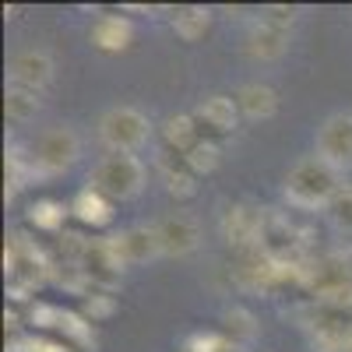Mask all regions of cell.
Wrapping results in <instances>:
<instances>
[{
    "label": "cell",
    "mask_w": 352,
    "mask_h": 352,
    "mask_svg": "<svg viewBox=\"0 0 352 352\" xmlns=\"http://www.w3.org/2000/svg\"><path fill=\"white\" fill-rule=\"evenodd\" d=\"M342 190V173H335L328 162H320L317 155L300 159L285 173L282 194L296 212H328V204Z\"/></svg>",
    "instance_id": "6da1fadb"
},
{
    "label": "cell",
    "mask_w": 352,
    "mask_h": 352,
    "mask_svg": "<svg viewBox=\"0 0 352 352\" xmlns=\"http://www.w3.org/2000/svg\"><path fill=\"white\" fill-rule=\"evenodd\" d=\"M99 141L109 155H134L152 141V120L138 106H113L99 116Z\"/></svg>",
    "instance_id": "7a4b0ae2"
},
{
    "label": "cell",
    "mask_w": 352,
    "mask_h": 352,
    "mask_svg": "<svg viewBox=\"0 0 352 352\" xmlns=\"http://www.w3.org/2000/svg\"><path fill=\"white\" fill-rule=\"evenodd\" d=\"M144 176L148 173H144V162L138 155H106L96 162L88 187H96L102 197L120 204V201H134L144 190Z\"/></svg>",
    "instance_id": "3957f363"
},
{
    "label": "cell",
    "mask_w": 352,
    "mask_h": 352,
    "mask_svg": "<svg viewBox=\"0 0 352 352\" xmlns=\"http://www.w3.org/2000/svg\"><path fill=\"white\" fill-rule=\"evenodd\" d=\"M81 155V138L74 127H50L36 138L32 144V176H39V180H50V176H60L67 173Z\"/></svg>",
    "instance_id": "277c9868"
},
{
    "label": "cell",
    "mask_w": 352,
    "mask_h": 352,
    "mask_svg": "<svg viewBox=\"0 0 352 352\" xmlns=\"http://www.w3.org/2000/svg\"><path fill=\"white\" fill-rule=\"evenodd\" d=\"M257 250L272 261L282 264H300V250H303V232L289 222V215L264 208V226H261V240Z\"/></svg>",
    "instance_id": "5b68a950"
},
{
    "label": "cell",
    "mask_w": 352,
    "mask_h": 352,
    "mask_svg": "<svg viewBox=\"0 0 352 352\" xmlns=\"http://www.w3.org/2000/svg\"><path fill=\"white\" fill-rule=\"evenodd\" d=\"M320 162H328L335 173L352 169V113H331L317 127V152Z\"/></svg>",
    "instance_id": "8992f818"
},
{
    "label": "cell",
    "mask_w": 352,
    "mask_h": 352,
    "mask_svg": "<svg viewBox=\"0 0 352 352\" xmlns=\"http://www.w3.org/2000/svg\"><path fill=\"white\" fill-rule=\"evenodd\" d=\"M81 268H85L88 282H92V289H109L113 292V285L124 278L127 264H124L120 250H116V240L113 236H102V240H88Z\"/></svg>",
    "instance_id": "52a82bcc"
},
{
    "label": "cell",
    "mask_w": 352,
    "mask_h": 352,
    "mask_svg": "<svg viewBox=\"0 0 352 352\" xmlns=\"http://www.w3.org/2000/svg\"><path fill=\"white\" fill-rule=\"evenodd\" d=\"M261 226H264V208H254V204H229L219 219L222 240L236 250H257Z\"/></svg>",
    "instance_id": "ba28073f"
},
{
    "label": "cell",
    "mask_w": 352,
    "mask_h": 352,
    "mask_svg": "<svg viewBox=\"0 0 352 352\" xmlns=\"http://www.w3.org/2000/svg\"><path fill=\"white\" fill-rule=\"evenodd\" d=\"M53 81V56L46 50H21L8 60V88H25V92H43Z\"/></svg>",
    "instance_id": "9c48e42d"
},
{
    "label": "cell",
    "mask_w": 352,
    "mask_h": 352,
    "mask_svg": "<svg viewBox=\"0 0 352 352\" xmlns=\"http://www.w3.org/2000/svg\"><path fill=\"white\" fill-rule=\"evenodd\" d=\"M155 229H159L162 257H187V254H194L201 247V226L187 212H173V215L159 219Z\"/></svg>",
    "instance_id": "30bf717a"
},
{
    "label": "cell",
    "mask_w": 352,
    "mask_h": 352,
    "mask_svg": "<svg viewBox=\"0 0 352 352\" xmlns=\"http://www.w3.org/2000/svg\"><path fill=\"white\" fill-rule=\"evenodd\" d=\"M116 250H120L124 264H144V261H155L162 257V243H159V229L155 226H131L124 232H116Z\"/></svg>",
    "instance_id": "8fae6325"
},
{
    "label": "cell",
    "mask_w": 352,
    "mask_h": 352,
    "mask_svg": "<svg viewBox=\"0 0 352 352\" xmlns=\"http://www.w3.org/2000/svg\"><path fill=\"white\" fill-rule=\"evenodd\" d=\"M194 120L201 127H208L212 134H232L240 127V106L232 96H208V99L197 102Z\"/></svg>",
    "instance_id": "7c38bea8"
},
{
    "label": "cell",
    "mask_w": 352,
    "mask_h": 352,
    "mask_svg": "<svg viewBox=\"0 0 352 352\" xmlns=\"http://www.w3.org/2000/svg\"><path fill=\"white\" fill-rule=\"evenodd\" d=\"M285 50H289V32L272 28V25H264V21H254L247 39H243V53L250 56V60H261V64L278 60Z\"/></svg>",
    "instance_id": "4fadbf2b"
},
{
    "label": "cell",
    "mask_w": 352,
    "mask_h": 352,
    "mask_svg": "<svg viewBox=\"0 0 352 352\" xmlns=\"http://www.w3.org/2000/svg\"><path fill=\"white\" fill-rule=\"evenodd\" d=\"M236 106H240V116L247 120H272L278 113V92L272 85H261V81H247L236 88Z\"/></svg>",
    "instance_id": "5bb4252c"
},
{
    "label": "cell",
    "mask_w": 352,
    "mask_h": 352,
    "mask_svg": "<svg viewBox=\"0 0 352 352\" xmlns=\"http://www.w3.org/2000/svg\"><path fill=\"white\" fill-rule=\"evenodd\" d=\"M131 39H134V28L120 14H102L92 25V46L102 50V53H120V50L131 46Z\"/></svg>",
    "instance_id": "9a60e30c"
},
{
    "label": "cell",
    "mask_w": 352,
    "mask_h": 352,
    "mask_svg": "<svg viewBox=\"0 0 352 352\" xmlns=\"http://www.w3.org/2000/svg\"><path fill=\"white\" fill-rule=\"evenodd\" d=\"M71 215L85 226H92V229H102L113 222V201L102 197L96 187H85L78 190V197L71 201Z\"/></svg>",
    "instance_id": "2e32d148"
},
{
    "label": "cell",
    "mask_w": 352,
    "mask_h": 352,
    "mask_svg": "<svg viewBox=\"0 0 352 352\" xmlns=\"http://www.w3.org/2000/svg\"><path fill=\"white\" fill-rule=\"evenodd\" d=\"M162 138H166V148L176 152V155H187L194 144L201 141V127L194 120V113H173L166 127H162Z\"/></svg>",
    "instance_id": "e0dca14e"
},
{
    "label": "cell",
    "mask_w": 352,
    "mask_h": 352,
    "mask_svg": "<svg viewBox=\"0 0 352 352\" xmlns=\"http://www.w3.org/2000/svg\"><path fill=\"white\" fill-rule=\"evenodd\" d=\"M222 324H226V338L232 342V345H250V342H257V335H261V328H257V317L247 310V307H229L226 314H222Z\"/></svg>",
    "instance_id": "ac0fdd59"
},
{
    "label": "cell",
    "mask_w": 352,
    "mask_h": 352,
    "mask_svg": "<svg viewBox=\"0 0 352 352\" xmlns=\"http://www.w3.org/2000/svg\"><path fill=\"white\" fill-rule=\"evenodd\" d=\"M4 197L14 201V194L25 187V180H32V159L25 155V148H18V144H11V148L4 152Z\"/></svg>",
    "instance_id": "d6986e66"
},
{
    "label": "cell",
    "mask_w": 352,
    "mask_h": 352,
    "mask_svg": "<svg viewBox=\"0 0 352 352\" xmlns=\"http://www.w3.org/2000/svg\"><path fill=\"white\" fill-rule=\"evenodd\" d=\"M208 25H212V11L208 8H180L173 14V28H176V36H180L184 43H197L204 32H208Z\"/></svg>",
    "instance_id": "ffe728a7"
},
{
    "label": "cell",
    "mask_w": 352,
    "mask_h": 352,
    "mask_svg": "<svg viewBox=\"0 0 352 352\" xmlns=\"http://www.w3.org/2000/svg\"><path fill=\"white\" fill-rule=\"evenodd\" d=\"M67 215H71V208H64V204L53 201V197H43L28 208V222H32L36 229H43V232H56V236H60Z\"/></svg>",
    "instance_id": "44dd1931"
},
{
    "label": "cell",
    "mask_w": 352,
    "mask_h": 352,
    "mask_svg": "<svg viewBox=\"0 0 352 352\" xmlns=\"http://www.w3.org/2000/svg\"><path fill=\"white\" fill-rule=\"evenodd\" d=\"M36 113H39L36 92H25V88H8L4 92V116L11 124H28V120H36Z\"/></svg>",
    "instance_id": "7402d4cb"
},
{
    "label": "cell",
    "mask_w": 352,
    "mask_h": 352,
    "mask_svg": "<svg viewBox=\"0 0 352 352\" xmlns=\"http://www.w3.org/2000/svg\"><path fill=\"white\" fill-rule=\"evenodd\" d=\"M219 144L212 141V138H201L194 148L184 155V162H187V169L194 173V176H204V173H212L215 166H219Z\"/></svg>",
    "instance_id": "603a6c76"
},
{
    "label": "cell",
    "mask_w": 352,
    "mask_h": 352,
    "mask_svg": "<svg viewBox=\"0 0 352 352\" xmlns=\"http://www.w3.org/2000/svg\"><path fill=\"white\" fill-rule=\"evenodd\" d=\"M60 331H64L78 349H92V345H96V328H92V320H88L85 314L64 310V317H60Z\"/></svg>",
    "instance_id": "cb8c5ba5"
},
{
    "label": "cell",
    "mask_w": 352,
    "mask_h": 352,
    "mask_svg": "<svg viewBox=\"0 0 352 352\" xmlns=\"http://www.w3.org/2000/svg\"><path fill=\"white\" fill-rule=\"evenodd\" d=\"M324 219L331 222V229H338V232H352V187H342V190L335 194V201L328 204Z\"/></svg>",
    "instance_id": "d4e9b609"
},
{
    "label": "cell",
    "mask_w": 352,
    "mask_h": 352,
    "mask_svg": "<svg viewBox=\"0 0 352 352\" xmlns=\"http://www.w3.org/2000/svg\"><path fill=\"white\" fill-rule=\"evenodd\" d=\"M81 314H85L88 320H92V324H96V320L113 317V314H116V300H113V292H109V289H92V292L85 296V303H81Z\"/></svg>",
    "instance_id": "484cf974"
},
{
    "label": "cell",
    "mask_w": 352,
    "mask_h": 352,
    "mask_svg": "<svg viewBox=\"0 0 352 352\" xmlns=\"http://www.w3.org/2000/svg\"><path fill=\"white\" fill-rule=\"evenodd\" d=\"M264 25H272V28H282V32H289L292 25H296V8H285V4H272V8H264L261 18Z\"/></svg>",
    "instance_id": "4316f807"
},
{
    "label": "cell",
    "mask_w": 352,
    "mask_h": 352,
    "mask_svg": "<svg viewBox=\"0 0 352 352\" xmlns=\"http://www.w3.org/2000/svg\"><path fill=\"white\" fill-rule=\"evenodd\" d=\"M60 317H64L60 307L36 303L32 310H28V324H36V328H60Z\"/></svg>",
    "instance_id": "83f0119b"
},
{
    "label": "cell",
    "mask_w": 352,
    "mask_h": 352,
    "mask_svg": "<svg viewBox=\"0 0 352 352\" xmlns=\"http://www.w3.org/2000/svg\"><path fill=\"white\" fill-rule=\"evenodd\" d=\"M187 349H190V352H232L236 345H232L226 335H194V338L187 342Z\"/></svg>",
    "instance_id": "f1b7e54d"
},
{
    "label": "cell",
    "mask_w": 352,
    "mask_h": 352,
    "mask_svg": "<svg viewBox=\"0 0 352 352\" xmlns=\"http://www.w3.org/2000/svg\"><path fill=\"white\" fill-rule=\"evenodd\" d=\"M32 352H71L64 342H50V338H32Z\"/></svg>",
    "instance_id": "f546056e"
},
{
    "label": "cell",
    "mask_w": 352,
    "mask_h": 352,
    "mask_svg": "<svg viewBox=\"0 0 352 352\" xmlns=\"http://www.w3.org/2000/svg\"><path fill=\"white\" fill-rule=\"evenodd\" d=\"M349 352H352V342H349Z\"/></svg>",
    "instance_id": "4dcf8cb0"
}]
</instances>
